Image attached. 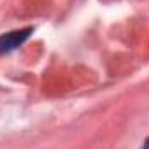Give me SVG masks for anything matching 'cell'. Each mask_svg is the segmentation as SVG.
Segmentation results:
<instances>
[{"instance_id": "obj_2", "label": "cell", "mask_w": 149, "mask_h": 149, "mask_svg": "<svg viewBox=\"0 0 149 149\" xmlns=\"http://www.w3.org/2000/svg\"><path fill=\"white\" fill-rule=\"evenodd\" d=\"M142 149H149V139H146V142H144V146H142Z\"/></svg>"}, {"instance_id": "obj_1", "label": "cell", "mask_w": 149, "mask_h": 149, "mask_svg": "<svg viewBox=\"0 0 149 149\" xmlns=\"http://www.w3.org/2000/svg\"><path fill=\"white\" fill-rule=\"evenodd\" d=\"M30 33H31V28H24V30H16V31L2 35L0 37V54H9V52L16 50L30 37Z\"/></svg>"}]
</instances>
